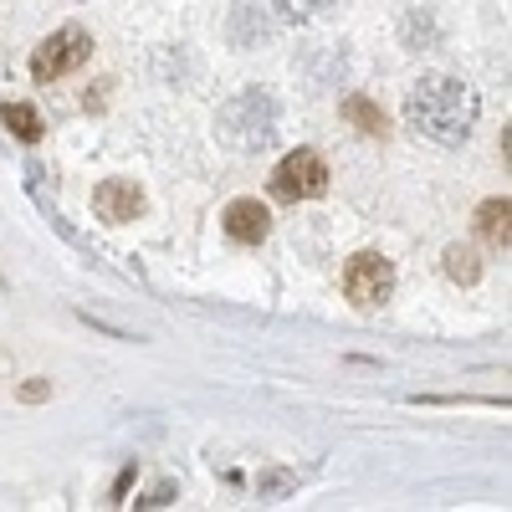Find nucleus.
<instances>
[{"instance_id": "obj_15", "label": "nucleus", "mask_w": 512, "mask_h": 512, "mask_svg": "<svg viewBox=\"0 0 512 512\" xmlns=\"http://www.w3.org/2000/svg\"><path fill=\"white\" fill-rule=\"evenodd\" d=\"M297 487V472H267L262 482H256V492H267V497H277V492H292Z\"/></svg>"}, {"instance_id": "obj_6", "label": "nucleus", "mask_w": 512, "mask_h": 512, "mask_svg": "<svg viewBox=\"0 0 512 512\" xmlns=\"http://www.w3.org/2000/svg\"><path fill=\"white\" fill-rule=\"evenodd\" d=\"M93 210L108 221V226H123V221H139L144 216V190L134 180H103L93 190Z\"/></svg>"}, {"instance_id": "obj_14", "label": "nucleus", "mask_w": 512, "mask_h": 512, "mask_svg": "<svg viewBox=\"0 0 512 512\" xmlns=\"http://www.w3.org/2000/svg\"><path fill=\"white\" fill-rule=\"evenodd\" d=\"M277 6H282L292 21H308V16H323V11H333L338 0H277Z\"/></svg>"}, {"instance_id": "obj_20", "label": "nucleus", "mask_w": 512, "mask_h": 512, "mask_svg": "<svg viewBox=\"0 0 512 512\" xmlns=\"http://www.w3.org/2000/svg\"><path fill=\"white\" fill-rule=\"evenodd\" d=\"M11 369V349H0V374H6Z\"/></svg>"}, {"instance_id": "obj_16", "label": "nucleus", "mask_w": 512, "mask_h": 512, "mask_svg": "<svg viewBox=\"0 0 512 512\" xmlns=\"http://www.w3.org/2000/svg\"><path fill=\"white\" fill-rule=\"evenodd\" d=\"M47 395H52V379H26V384H21V400H26V405H41Z\"/></svg>"}, {"instance_id": "obj_5", "label": "nucleus", "mask_w": 512, "mask_h": 512, "mask_svg": "<svg viewBox=\"0 0 512 512\" xmlns=\"http://www.w3.org/2000/svg\"><path fill=\"white\" fill-rule=\"evenodd\" d=\"M272 190H277L282 200H318V195L328 190V164H323L313 149H292V154L277 164Z\"/></svg>"}, {"instance_id": "obj_17", "label": "nucleus", "mask_w": 512, "mask_h": 512, "mask_svg": "<svg viewBox=\"0 0 512 512\" xmlns=\"http://www.w3.org/2000/svg\"><path fill=\"white\" fill-rule=\"evenodd\" d=\"M108 88H113V82H108V77L98 82V88H88V98H82V108H88V113H98V108L108 103Z\"/></svg>"}, {"instance_id": "obj_19", "label": "nucleus", "mask_w": 512, "mask_h": 512, "mask_svg": "<svg viewBox=\"0 0 512 512\" xmlns=\"http://www.w3.org/2000/svg\"><path fill=\"white\" fill-rule=\"evenodd\" d=\"M128 482H134V466H123V472H118V482H113V502L128 492Z\"/></svg>"}, {"instance_id": "obj_10", "label": "nucleus", "mask_w": 512, "mask_h": 512, "mask_svg": "<svg viewBox=\"0 0 512 512\" xmlns=\"http://www.w3.org/2000/svg\"><path fill=\"white\" fill-rule=\"evenodd\" d=\"M441 267H446V277L456 282V287H472L477 277H482V256H477V246H446V256H441Z\"/></svg>"}, {"instance_id": "obj_3", "label": "nucleus", "mask_w": 512, "mask_h": 512, "mask_svg": "<svg viewBox=\"0 0 512 512\" xmlns=\"http://www.w3.org/2000/svg\"><path fill=\"white\" fill-rule=\"evenodd\" d=\"M88 52H93V36L82 31V26H62V31H52V36L36 47L31 77H36V82H57V77H67L72 67L88 62Z\"/></svg>"}, {"instance_id": "obj_13", "label": "nucleus", "mask_w": 512, "mask_h": 512, "mask_svg": "<svg viewBox=\"0 0 512 512\" xmlns=\"http://www.w3.org/2000/svg\"><path fill=\"white\" fill-rule=\"evenodd\" d=\"M400 36H405V47H410V52H420V47H436V26L425 21V16H415V11L400 21Z\"/></svg>"}, {"instance_id": "obj_12", "label": "nucleus", "mask_w": 512, "mask_h": 512, "mask_svg": "<svg viewBox=\"0 0 512 512\" xmlns=\"http://www.w3.org/2000/svg\"><path fill=\"white\" fill-rule=\"evenodd\" d=\"M344 118L359 128V134H369V139H379V134H384V113H379L369 98H349V103H344Z\"/></svg>"}, {"instance_id": "obj_1", "label": "nucleus", "mask_w": 512, "mask_h": 512, "mask_svg": "<svg viewBox=\"0 0 512 512\" xmlns=\"http://www.w3.org/2000/svg\"><path fill=\"white\" fill-rule=\"evenodd\" d=\"M477 113H482L477 93L451 72H425L405 93V118L415 123V134H425L431 144H466L477 128Z\"/></svg>"}, {"instance_id": "obj_2", "label": "nucleus", "mask_w": 512, "mask_h": 512, "mask_svg": "<svg viewBox=\"0 0 512 512\" xmlns=\"http://www.w3.org/2000/svg\"><path fill=\"white\" fill-rule=\"evenodd\" d=\"M216 134H221V144L236 149V154L267 149V144L277 139V103H272V93L251 88V93H236L231 103H221Z\"/></svg>"}, {"instance_id": "obj_11", "label": "nucleus", "mask_w": 512, "mask_h": 512, "mask_svg": "<svg viewBox=\"0 0 512 512\" xmlns=\"http://www.w3.org/2000/svg\"><path fill=\"white\" fill-rule=\"evenodd\" d=\"M0 123H6L16 139H26V144H36L41 134H47V128H41V113L31 103H6V108H0Z\"/></svg>"}, {"instance_id": "obj_18", "label": "nucleus", "mask_w": 512, "mask_h": 512, "mask_svg": "<svg viewBox=\"0 0 512 512\" xmlns=\"http://www.w3.org/2000/svg\"><path fill=\"white\" fill-rule=\"evenodd\" d=\"M169 497H175V482H159V487H154V492H149L139 507H169Z\"/></svg>"}, {"instance_id": "obj_4", "label": "nucleus", "mask_w": 512, "mask_h": 512, "mask_svg": "<svg viewBox=\"0 0 512 512\" xmlns=\"http://www.w3.org/2000/svg\"><path fill=\"white\" fill-rule=\"evenodd\" d=\"M344 292H349L354 308H384V303H390V292H395V267H390V256L359 251L354 262H349V272H344Z\"/></svg>"}, {"instance_id": "obj_9", "label": "nucleus", "mask_w": 512, "mask_h": 512, "mask_svg": "<svg viewBox=\"0 0 512 512\" xmlns=\"http://www.w3.org/2000/svg\"><path fill=\"white\" fill-rule=\"evenodd\" d=\"M512 205H507V195L502 200H487L482 210H477V226H482V236H487V246H497V251H507L512 246Z\"/></svg>"}, {"instance_id": "obj_7", "label": "nucleus", "mask_w": 512, "mask_h": 512, "mask_svg": "<svg viewBox=\"0 0 512 512\" xmlns=\"http://www.w3.org/2000/svg\"><path fill=\"white\" fill-rule=\"evenodd\" d=\"M221 226H226L231 241L256 246V241L272 231V216H267V205H262V200H231V205H226V216H221Z\"/></svg>"}, {"instance_id": "obj_8", "label": "nucleus", "mask_w": 512, "mask_h": 512, "mask_svg": "<svg viewBox=\"0 0 512 512\" xmlns=\"http://www.w3.org/2000/svg\"><path fill=\"white\" fill-rule=\"evenodd\" d=\"M272 36V16L262 11V6H241L236 16H231V47H256V41H267Z\"/></svg>"}]
</instances>
